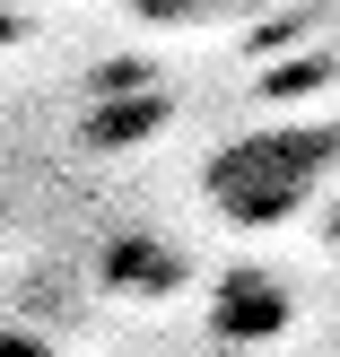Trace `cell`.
Listing matches in <instances>:
<instances>
[{
	"label": "cell",
	"mask_w": 340,
	"mask_h": 357,
	"mask_svg": "<svg viewBox=\"0 0 340 357\" xmlns=\"http://www.w3.org/2000/svg\"><path fill=\"white\" fill-rule=\"evenodd\" d=\"M0 357H61V349L44 331H27V323H0Z\"/></svg>",
	"instance_id": "obj_5"
},
{
	"label": "cell",
	"mask_w": 340,
	"mask_h": 357,
	"mask_svg": "<svg viewBox=\"0 0 340 357\" xmlns=\"http://www.w3.org/2000/svg\"><path fill=\"white\" fill-rule=\"evenodd\" d=\"M166 87H96V114L79 122V139L96 157H114V149H140V139H157L166 131Z\"/></svg>",
	"instance_id": "obj_2"
},
{
	"label": "cell",
	"mask_w": 340,
	"mask_h": 357,
	"mask_svg": "<svg viewBox=\"0 0 340 357\" xmlns=\"http://www.w3.org/2000/svg\"><path fill=\"white\" fill-rule=\"evenodd\" d=\"M332 166H340V122H271V131L227 139L201 166V192L236 227H279L297 209H314V192L332 183Z\"/></svg>",
	"instance_id": "obj_1"
},
{
	"label": "cell",
	"mask_w": 340,
	"mask_h": 357,
	"mask_svg": "<svg viewBox=\"0 0 340 357\" xmlns=\"http://www.w3.org/2000/svg\"><path fill=\"white\" fill-rule=\"evenodd\" d=\"M105 279H114V296H166L175 279H184V261H175L166 244H149V236H122L114 253H105Z\"/></svg>",
	"instance_id": "obj_4"
},
{
	"label": "cell",
	"mask_w": 340,
	"mask_h": 357,
	"mask_svg": "<svg viewBox=\"0 0 340 357\" xmlns=\"http://www.w3.org/2000/svg\"><path fill=\"white\" fill-rule=\"evenodd\" d=\"M279 323H288V296H279L271 279L236 271V279L219 288V331H227V340H271Z\"/></svg>",
	"instance_id": "obj_3"
}]
</instances>
